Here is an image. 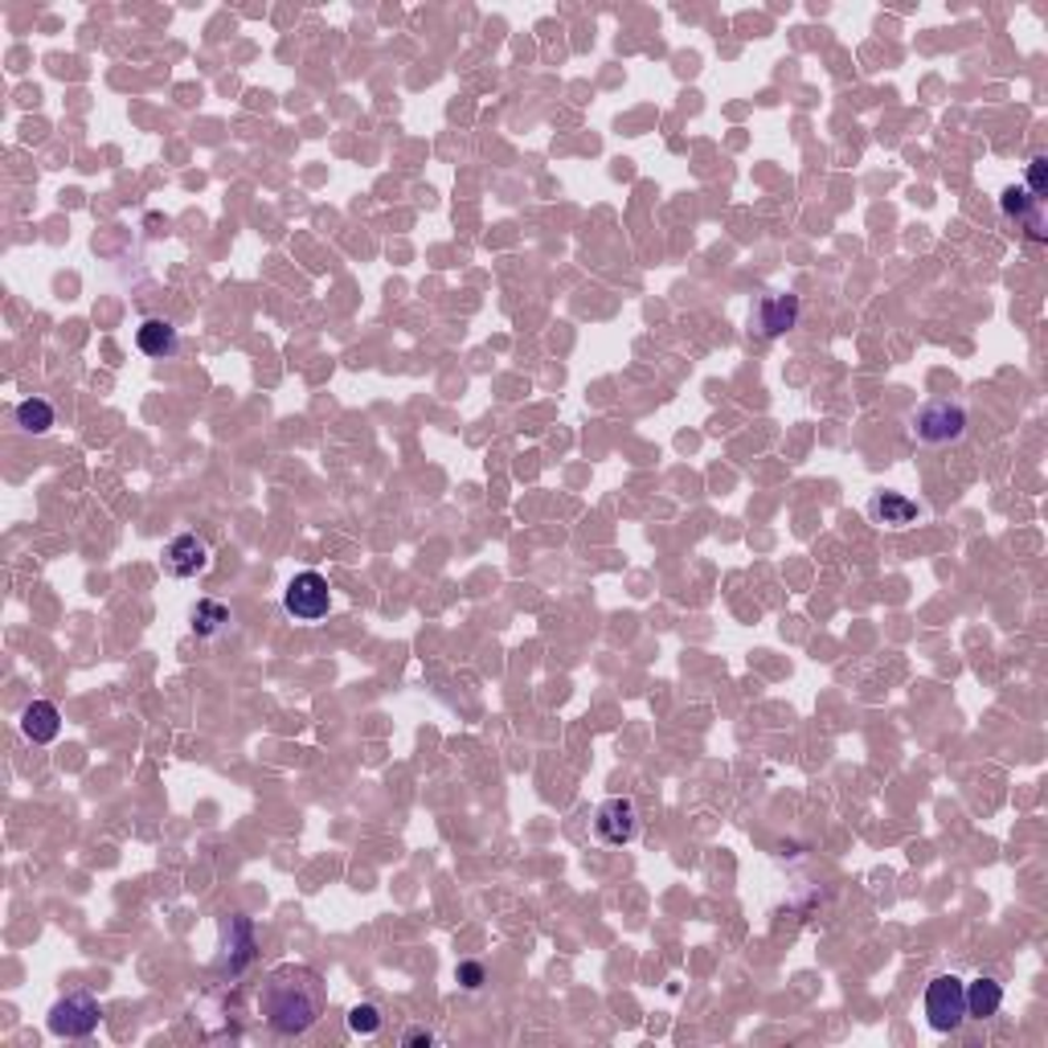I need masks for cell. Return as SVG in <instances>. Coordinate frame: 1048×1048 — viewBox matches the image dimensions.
Listing matches in <instances>:
<instances>
[{"instance_id":"14","label":"cell","mask_w":1048,"mask_h":1048,"mask_svg":"<svg viewBox=\"0 0 1048 1048\" xmlns=\"http://www.w3.org/2000/svg\"><path fill=\"white\" fill-rule=\"evenodd\" d=\"M16 426H21L25 435H46L49 426H54V406H49L46 398L21 402V406H16Z\"/></svg>"},{"instance_id":"10","label":"cell","mask_w":1048,"mask_h":1048,"mask_svg":"<svg viewBox=\"0 0 1048 1048\" xmlns=\"http://www.w3.org/2000/svg\"><path fill=\"white\" fill-rule=\"evenodd\" d=\"M868 517H873V525H880V529H909V525L918 520V504L909 500V496H901V492H876L873 500H868Z\"/></svg>"},{"instance_id":"19","label":"cell","mask_w":1048,"mask_h":1048,"mask_svg":"<svg viewBox=\"0 0 1048 1048\" xmlns=\"http://www.w3.org/2000/svg\"><path fill=\"white\" fill-rule=\"evenodd\" d=\"M402 1045H435V1033H430V1028H410V1033L402 1036Z\"/></svg>"},{"instance_id":"8","label":"cell","mask_w":1048,"mask_h":1048,"mask_svg":"<svg viewBox=\"0 0 1048 1048\" xmlns=\"http://www.w3.org/2000/svg\"><path fill=\"white\" fill-rule=\"evenodd\" d=\"M164 569H169L173 578H197V574H205V569H209V549H205L201 537H197V532L173 537L169 549H164Z\"/></svg>"},{"instance_id":"7","label":"cell","mask_w":1048,"mask_h":1048,"mask_svg":"<svg viewBox=\"0 0 1048 1048\" xmlns=\"http://www.w3.org/2000/svg\"><path fill=\"white\" fill-rule=\"evenodd\" d=\"M1000 209H1003V218L1016 221L1020 230L1033 238V242H1045V238H1048V230H1045V201H1040V197H1033V193H1028L1024 185L1003 188Z\"/></svg>"},{"instance_id":"12","label":"cell","mask_w":1048,"mask_h":1048,"mask_svg":"<svg viewBox=\"0 0 1048 1048\" xmlns=\"http://www.w3.org/2000/svg\"><path fill=\"white\" fill-rule=\"evenodd\" d=\"M136 345H140L143 357L164 360V357H173L176 348H181V336H176V329L169 324V320L152 315V320H143L140 329H136Z\"/></svg>"},{"instance_id":"16","label":"cell","mask_w":1048,"mask_h":1048,"mask_svg":"<svg viewBox=\"0 0 1048 1048\" xmlns=\"http://www.w3.org/2000/svg\"><path fill=\"white\" fill-rule=\"evenodd\" d=\"M381 1024H385V1016H381L377 1003H357V1007L348 1012V1028H353L357 1036H377L381 1033Z\"/></svg>"},{"instance_id":"2","label":"cell","mask_w":1048,"mask_h":1048,"mask_svg":"<svg viewBox=\"0 0 1048 1048\" xmlns=\"http://www.w3.org/2000/svg\"><path fill=\"white\" fill-rule=\"evenodd\" d=\"M329 607H332L329 578L315 574V569L296 574V578L287 581V590H283V611L291 614L296 623H320V619L329 614Z\"/></svg>"},{"instance_id":"4","label":"cell","mask_w":1048,"mask_h":1048,"mask_svg":"<svg viewBox=\"0 0 1048 1048\" xmlns=\"http://www.w3.org/2000/svg\"><path fill=\"white\" fill-rule=\"evenodd\" d=\"M913 435L918 442H930V447H942V442H958L967 435V410L958 402H925L918 414H913Z\"/></svg>"},{"instance_id":"6","label":"cell","mask_w":1048,"mask_h":1048,"mask_svg":"<svg viewBox=\"0 0 1048 1048\" xmlns=\"http://www.w3.org/2000/svg\"><path fill=\"white\" fill-rule=\"evenodd\" d=\"M595 831H598V840L611 844V848L631 844V840L640 836V811H635V803L623 795L607 798V803L595 811Z\"/></svg>"},{"instance_id":"1","label":"cell","mask_w":1048,"mask_h":1048,"mask_svg":"<svg viewBox=\"0 0 1048 1048\" xmlns=\"http://www.w3.org/2000/svg\"><path fill=\"white\" fill-rule=\"evenodd\" d=\"M258 1007L279 1036H299L308 1033L324 1012V983L312 967H296V963L275 967L266 975Z\"/></svg>"},{"instance_id":"3","label":"cell","mask_w":1048,"mask_h":1048,"mask_svg":"<svg viewBox=\"0 0 1048 1048\" xmlns=\"http://www.w3.org/2000/svg\"><path fill=\"white\" fill-rule=\"evenodd\" d=\"M925 1020L938 1033H955L967 1020V995H963V979L958 975H938L925 987Z\"/></svg>"},{"instance_id":"5","label":"cell","mask_w":1048,"mask_h":1048,"mask_svg":"<svg viewBox=\"0 0 1048 1048\" xmlns=\"http://www.w3.org/2000/svg\"><path fill=\"white\" fill-rule=\"evenodd\" d=\"M99 1000L87 995V991H74L49 1007V1033L66 1036V1040H79V1036H91L99 1028Z\"/></svg>"},{"instance_id":"17","label":"cell","mask_w":1048,"mask_h":1048,"mask_svg":"<svg viewBox=\"0 0 1048 1048\" xmlns=\"http://www.w3.org/2000/svg\"><path fill=\"white\" fill-rule=\"evenodd\" d=\"M459 983L468 987V991L484 987V967H480V963H459Z\"/></svg>"},{"instance_id":"15","label":"cell","mask_w":1048,"mask_h":1048,"mask_svg":"<svg viewBox=\"0 0 1048 1048\" xmlns=\"http://www.w3.org/2000/svg\"><path fill=\"white\" fill-rule=\"evenodd\" d=\"M226 623H230V611H226V602H214V598H205V602H197V607H193V631H197L201 640L218 635V631H221Z\"/></svg>"},{"instance_id":"9","label":"cell","mask_w":1048,"mask_h":1048,"mask_svg":"<svg viewBox=\"0 0 1048 1048\" xmlns=\"http://www.w3.org/2000/svg\"><path fill=\"white\" fill-rule=\"evenodd\" d=\"M798 296H767L762 303H758V312H753V329L762 332L767 341H779V336H786V332L798 324Z\"/></svg>"},{"instance_id":"18","label":"cell","mask_w":1048,"mask_h":1048,"mask_svg":"<svg viewBox=\"0 0 1048 1048\" xmlns=\"http://www.w3.org/2000/svg\"><path fill=\"white\" fill-rule=\"evenodd\" d=\"M1024 188H1028L1033 197H1040V201H1045V160H1033V169H1028V185H1024Z\"/></svg>"},{"instance_id":"11","label":"cell","mask_w":1048,"mask_h":1048,"mask_svg":"<svg viewBox=\"0 0 1048 1048\" xmlns=\"http://www.w3.org/2000/svg\"><path fill=\"white\" fill-rule=\"evenodd\" d=\"M21 734L30 737L33 746H49L54 737L62 734V713H58V704H49V701L25 704V713H21Z\"/></svg>"},{"instance_id":"13","label":"cell","mask_w":1048,"mask_h":1048,"mask_svg":"<svg viewBox=\"0 0 1048 1048\" xmlns=\"http://www.w3.org/2000/svg\"><path fill=\"white\" fill-rule=\"evenodd\" d=\"M963 995H967V1016L975 1020H991L1003 1007V987L995 979H983V975L963 983Z\"/></svg>"}]
</instances>
